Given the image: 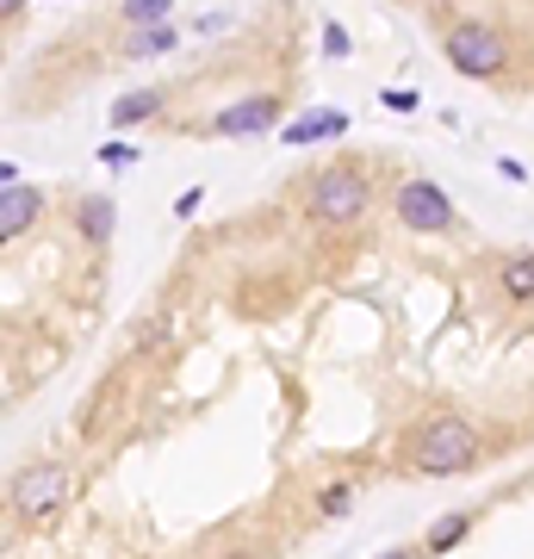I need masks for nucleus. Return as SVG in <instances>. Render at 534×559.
I'll use <instances>...</instances> for the list:
<instances>
[{"label":"nucleus","instance_id":"9d476101","mask_svg":"<svg viewBox=\"0 0 534 559\" xmlns=\"http://www.w3.org/2000/svg\"><path fill=\"white\" fill-rule=\"evenodd\" d=\"M497 280H503L510 299H534V255H510L503 267H497Z\"/></svg>","mask_w":534,"mask_h":559},{"label":"nucleus","instance_id":"2eb2a0df","mask_svg":"<svg viewBox=\"0 0 534 559\" xmlns=\"http://www.w3.org/2000/svg\"><path fill=\"white\" fill-rule=\"evenodd\" d=\"M99 162H106V168H124V162H138V150H131V143H106Z\"/></svg>","mask_w":534,"mask_h":559},{"label":"nucleus","instance_id":"f257e3e1","mask_svg":"<svg viewBox=\"0 0 534 559\" xmlns=\"http://www.w3.org/2000/svg\"><path fill=\"white\" fill-rule=\"evenodd\" d=\"M478 460V429L466 417H436L416 436V466L423 473H466Z\"/></svg>","mask_w":534,"mask_h":559},{"label":"nucleus","instance_id":"dca6fc26","mask_svg":"<svg viewBox=\"0 0 534 559\" xmlns=\"http://www.w3.org/2000/svg\"><path fill=\"white\" fill-rule=\"evenodd\" d=\"M348 503H355V491H348V485H336V491H330V498H323V510H330V516H342V510H348Z\"/></svg>","mask_w":534,"mask_h":559},{"label":"nucleus","instance_id":"ddd939ff","mask_svg":"<svg viewBox=\"0 0 534 559\" xmlns=\"http://www.w3.org/2000/svg\"><path fill=\"white\" fill-rule=\"evenodd\" d=\"M106 230H112V200H81V237L106 242Z\"/></svg>","mask_w":534,"mask_h":559},{"label":"nucleus","instance_id":"f8f14e48","mask_svg":"<svg viewBox=\"0 0 534 559\" xmlns=\"http://www.w3.org/2000/svg\"><path fill=\"white\" fill-rule=\"evenodd\" d=\"M466 528H473V516H466V510H448V516L429 528V547H436V554H448V547H460V540H466Z\"/></svg>","mask_w":534,"mask_h":559},{"label":"nucleus","instance_id":"7ed1b4c3","mask_svg":"<svg viewBox=\"0 0 534 559\" xmlns=\"http://www.w3.org/2000/svg\"><path fill=\"white\" fill-rule=\"evenodd\" d=\"M397 224L404 230H423V237H448L454 230V205L436 180H404L397 187Z\"/></svg>","mask_w":534,"mask_h":559},{"label":"nucleus","instance_id":"6ab92c4d","mask_svg":"<svg viewBox=\"0 0 534 559\" xmlns=\"http://www.w3.org/2000/svg\"><path fill=\"white\" fill-rule=\"evenodd\" d=\"M379 559H416V554H404V547H397V554H379Z\"/></svg>","mask_w":534,"mask_h":559},{"label":"nucleus","instance_id":"4468645a","mask_svg":"<svg viewBox=\"0 0 534 559\" xmlns=\"http://www.w3.org/2000/svg\"><path fill=\"white\" fill-rule=\"evenodd\" d=\"M168 7H175V0H124V20L131 25H162Z\"/></svg>","mask_w":534,"mask_h":559},{"label":"nucleus","instance_id":"423d86ee","mask_svg":"<svg viewBox=\"0 0 534 559\" xmlns=\"http://www.w3.org/2000/svg\"><path fill=\"white\" fill-rule=\"evenodd\" d=\"M280 124V100H237V106H224L218 119H212V131L218 138H261V131H274Z\"/></svg>","mask_w":534,"mask_h":559},{"label":"nucleus","instance_id":"6e6552de","mask_svg":"<svg viewBox=\"0 0 534 559\" xmlns=\"http://www.w3.org/2000/svg\"><path fill=\"white\" fill-rule=\"evenodd\" d=\"M342 124H348L342 112H305V119H293L286 131H280V143H293V150L298 143H323V138H336Z\"/></svg>","mask_w":534,"mask_h":559},{"label":"nucleus","instance_id":"f3484780","mask_svg":"<svg viewBox=\"0 0 534 559\" xmlns=\"http://www.w3.org/2000/svg\"><path fill=\"white\" fill-rule=\"evenodd\" d=\"M323 50H330V57H348V32H342V25H330V38H323Z\"/></svg>","mask_w":534,"mask_h":559},{"label":"nucleus","instance_id":"9b49d317","mask_svg":"<svg viewBox=\"0 0 534 559\" xmlns=\"http://www.w3.org/2000/svg\"><path fill=\"white\" fill-rule=\"evenodd\" d=\"M156 106H162V94H124V100H112V124H119V131H131V124H143Z\"/></svg>","mask_w":534,"mask_h":559},{"label":"nucleus","instance_id":"20e7f679","mask_svg":"<svg viewBox=\"0 0 534 559\" xmlns=\"http://www.w3.org/2000/svg\"><path fill=\"white\" fill-rule=\"evenodd\" d=\"M311 212L323 224H355L367 212V180L355 168H330V175L311 180Z\"/></svg>","mask_w":534,"mask_h":559},{"label":"nucleus","instance_id":"aec40b11","mask_svg":"<svg viewBox=\"0 0 534 559\" xmlns=\"http://www.w3.org/2000/svg\"><path fill=\"white\" fill-rule=\"evenodd\" d=\"M0 7H7V13H20V0H0Z\"/></svg>","mask_w":534,"mask_h":559},{"label":"nucleus","instance_id":"39448f33","mask_svg":"<svg viewBox=\"0 0 534 559\" xmlns=\"http://www.w3.org/2000/svg\"><path fill=\"white\" fill-rule=\"evenodd\" d=\"M62 498H69V473H62L57 460H44V466H25L20 479H13V503H20L25 516H50Z\"/></svg>","mask_w":534,"mask_h":559},{"label":"nucleus","instance_id":"1a4fd4ad","mask_svg":"<svg viewBox=\"0 0 534 559\" xmlns=\"http://www.w3.org/2000/svg\"><path fill=\"white\" fill-rule=\"evenodd\" d=\"M175 25L162 20V25H143L138 38H124V57H162V50H175Z\"/></svg>","mask_w":534,"mask_h":559},{"label":"nucleus","instance_id":"0eeeda50","mask_svg":"<svg viewBox=\"0 0 534 559\" xmlns=\"http://www.w3.org/2000/svg\"><path fill=\"white\" fill-rule=\"evenodd\" d=\"M38 187H25V180H7L0 187V237L13 242V237H25L32 230V218H38Z\"/></svg>","mask_w":534,"mask_h":559},{"label":"nucleus","instance_id":"a211bd4d","mask_svg":"<svg viewBox=\"0 0 534 559\" xmlns=\"http://www.w3.org/2000/svg\"><path fill=\"white\" fill-rule=\"evenodd\" d=\"M497 175H503V180H529V168H522L515 156H497Z\"/></svg>","mask_w":534,"mask_h":559},{"label":"nucleus","instance_id":"f03ea898","mask_svg":"<svg viewBox=\"0 0 534 559\" xmlns=\"http://www.w3.org/2000/svg\"><path fill=\"white\" fill-rule=\"evenodd\" d=\"M448 62H454L460 75H473V81H485V75H503V62H510V50H503V38H497L491 25H454L448 32Z\"/></svg>","mask_w":534,"mask_h":559}]
</instances>
